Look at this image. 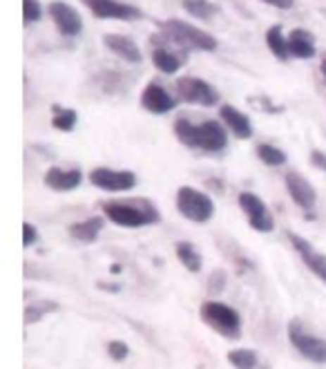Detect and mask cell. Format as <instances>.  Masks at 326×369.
Returning a JSON list of instances; mask_svg holds the SVG:
<instances>
[{
    "label": "cell",
    "mask_w": 326,
    "mask_h": 369,
    "mask_svg": "<svg viewBox=\"0 0 326 369\" xmlns=\"http://www.w3.org/2000/svg\"><path fill=\"white\" fill-rule=\"evenodd\" d=\"M175 135L184 146L201 148L206 152H219L224 150L228 143L226 128L219 126L217 121H203L199 126H194L186 121V119H179L175 123Z\"/></svg>",
    "instance_id": "6da1fadb"
},
{
    "label": "cell",
    "mask_w": 326,
    "mask_h": 369,
    "mask_svg": "<svg viewBox=\"0 0 326 369\" xmlns=\"http://www.w3.org/2000/svg\"><path fill=\"white\" fill-rule=\"evenodd\" d=\"M103 213L110 222L125 229H139L159 222V213L150 202H108L103 204Z\"/></svg>",
    "instance_id": "7a4b0ae2"
},
{
    "label": "cell",
    "mask_w": 326,
    "mask_h": 369,
    "mask_svg": "<svg viewBox=\"0 0 326 369\" xmlns=\"http://www.w3.org/2000/svg\"><path fill=\"white\" fill-rule=\"evenodd\" d=\"M159 30L163 32V41H170L179 47L186 49H201V52H215L217 41L215 36H211L203 30H197L194 25H188L184 20H165L159 25Z\"/></svg>",
    "instance_id": "3957f363"
},
{
    "label": "cell",
    "mask_w": 326,
    "mask_h": 369,
    "mask_svg": "<svg viewBox=\"0 0 326 369\" xmlns=\"http://www.w3.org/2000/svg\"><path fill=\"white\" fill-rule=\"evenodd\" d=\"M201 320L215 329L217 334H221L224 338H232L237 340L242 336V318L239 313L234 311L232 307L224 305L219 300H208L201 305Z\"/></svg>",
    "instance_id": "277c9868"
},
{
    "label": "cell",
    "mask_w": 326,
    "mask_h": 369,
    "mask_svg": "<svg viewBox=\"0 0 326 369\" xmlns=\"http://www.w3.org/2000/svg\"><path fill=\"white\" fill-rule=\"evenodd\" d=\"M177 210L186 219L203 224L215 215V204L206 193L192 186H181L177 190Z\"/></svg>",
    "instance_id": "5b68a950"
},
{
    "label": "cell",
    "mask_w": 326,
    "mask_h": 369,
    "mask_svg": "<svg viewBox=\"0 0 326 369\" xmlns=\"http://www.w3.org/2000/svg\"><path fill=\"white\" fill-rule=\"evenodd\" d=\"M289 340L306 361L318 363V365L326 363V340L313 336L299 320L289 322Z\"/></svg>",
    "instance_id": "8992f818"
},
{
    "label": "cell",
    "mask_w": 326,
    "mask_h": 369,
    "mask_svg": "<svg viewBox=\"0 0 326 369\" xmlns=\"http://www.w3.org/2000/svg\"><path fill=\"white\" fill-rule=\"evenodd\" d=\"M89 181L101 190L121 193V190H132L137 186V175L130 173V170L94 168L92 173H89Z\"/></svg>",
    "instance_id": "52a82bcc"
},
{
    "label": "cell",
    "mask_w": 326,
    "mask_h": 369,
    "mask_svg": "<svg viewBox=\"0 0 326 369\" xmlns=\"http://www.w3.org/2000/svg\"><path fill=\"white\" fill-rule=\"evenodd\" d=\"M239 206L244 210V215L249 217L251 226L259 233H270L275 229V219H272L268 206L259 200L255 193H242L239 195Z\"/></svg>",
    "instance_id": "ba28073f"
},
{
    "label": "cell",
    "mask_w": 326,
    "mask_h": 369,
    "mask_svg": "<svg viewBox=\"0 0 326 369\" xmlns=\"http://www.w3.org/2000/svg\"><path fill=\"white\" fill-rule=\"evenodd\" d=\"M177 95H179L181 101L199 103V105H215L219 101L217 90L211 83H206V81H201V78H194V76L179 78Z\"/></svg>",
    "instance_id": "9c48e42d"
},
{
    "label": "cell",
    "mask_w": 326,
    "mask_h": 369,
    "mask_svg": "<svg viewBox=\"0 0 326 369\" xmlns=\"http://www.w3.org/2000/svg\"><path fill=\"white\" fill-rule=\"evenodd\" d=\"M289 240H291L295 251L299 253V258H302V262L308 267V271L315 275L318 280H322L326 284V255L315 251L313 244L308 240H304L302 235H297V233H289Z\"/></svg>",
    "instance_id": "30bf717a"
},
{
    "label": "cell",
    "mask_w": 326,
    "mask_h": 369,
    "mask_svg": "<svg viewBox=\"0 0 326 369\" xmlns=\"http://www.w3.org/2000/svg\"><path fill=\"white\" fill-rule=\"evenodd\" d=\"M96 18H116V20H134L141 18V11L132 5H123L119 0H83Z\"/></svg>",
    "instance_id": "8fae6325"
},
{
    "label": "cell",
    "mask_w": 326,
    "mask_h": 369,
    "mask_svg": "<svg viewBox=\"0 0 326 369\" xmlns=\"http://www.w3.org/2000/svg\"><path fill=\"white\" fill-rule=\"evenodd\" d=\"M49 16H51V20H54V25L63 36H76V34H81V30H83L81 14H78L74 7L61 3V0H54V3L49 5Z\"/></svg>",
    "instance_id": "7c38bea8"
},
{
    "label": "cell",
    "mask_w": 326,
    "mask_h": 369,
    "mask_svg": "<svg viewBox=\"0 0 326 369\" xmlns=\"http://www.w3.org/2000/svg\"><path fill=\"white\" fill-rule=\"evenodd\" d=\"M286 190H289L291 200L304 210H311L315 208V202H318V193L315 188L311 186V181L304 179L302 175L297 173H286Z\"/></svg>",
    "instance_id": "4fadbf2b"
},
{
    "label": "cell",
    "mask_w": 326,
    "mask_h": 369,
    "mask_svg": "<svg viewBox=\"0 0 326 369\" xmlns=\"http://www.w3.org/2000/svg\"><path fill=\"white\" fill-rule=\"evenodd\" d=\"M175 103L177 101L170 95H168V92L161 85H156V83L146 85V90H143V95H141V105L148 112H152V114H165V112H170L175 108Z\"/></svg>",
    "instance_id": "5bb4252c"
},
{
    "label": "cell",
    "mask_w": 326,
    "mask_h": 369,
    "mask_svg": "<svg viewBox=\"0 0 326 369\" xmlns=\"http://www.w3.org/2000/svg\"><path fill=\"white\" fill-rule=\"evenodd\" d=\"M83 175L81 170H61V168H49L45 173V186L51 190H58V193H68L74 190L78 183H81Z\"/></svg>",
    "instance_id": "9a60e30c"
},
{
    "label": "cell",
    "mask_w": 326,
    "mask_h": 369,
    "mask_svg": "<svg viewBox=\"0 0 326 369\" xmlns=\"http://www.w3.org/2000/svg\"><path fill=\"white\" fill-rule=\"evenodd\" d=\"M103 45L108 49H112L116 56H121L130 63H139L141 61V49L139 45L132 41V38L121 36V34H106L103 36Z\"/></svg>",
    "instance_id": "2e32d148"
},
{
    "label": "cell",
    "mask_w": 326,
    "mask_h": 369,
    "mask_svg": "<svg viewBox=\"0 0 326 369\" xmlns=\"http://www.w3.org/2000/svg\"><path fill=\"white\" fill-rule=\"evenodd\" d=\"M221 119H224V123L232 130V135H237L239 139H249L253 135L251 119L244 112H239L237 108H232V105H224V108H221Z\"/></svg>",
    "instance_id": "e0dca14e"
},
{
    "label": "cell",
    "mask_w": 326,
    "mask_h": 369,
    "mask_svg": "<svg viewBox=\"0 0 326 369\" xmlns=\"http://www.w3.org/2000/svg\"><path fill=\"white\" fill-rule=\"evenodd\" d=\"M289 52L295 59H313L315 56V41L304 30H293L289 34Z\"/></svg>",
    "instance_id": "ac0fdd59"
},
{
    "label": "cell",
    "mask_w": 326,
    "mask_h": 369,
    "mask_svg": "<svg viewBox=\"0 0 326 369\" xmlns=\"http://www.w3.org/2000/svg\"><path fill=\"white\" fill-rule=\"evenodd\" d=\"M103 224H106V222H103V217H89V219H83V222L72 224V226H70L68 231H70V235L74 237V240L89 244V242H94L96 237L101 235Z\"/></svg>",
    "instance_id": "d6986e66"
},
{
    "label": "cell",
    "mask_w": 326,
    "mask_h": 369,
    "mask_svg": "<svg viewBox=\"0 0 326 369\" xmlns=\"http://www.w3.org/2000/svg\"><path fill=\"white\" fill-rule=\"evenodd\" d=\"M266 45L270 47V52L275 54L280 61H286L291 56V52H289V38L284 36L282 28L280 25H275V28H270L266 32Z\"/></svg>",
    "instance_id": "ffe728a7"
},
{
    "label": "cell",
    "mask_w": 326,
    "mask_h": 369,
    "mask_svg": "<svg viewBox=\"0 0 326 369\" xmlns=\"http://www.w3.org/2000/svg\"><path fill=\"white\" fill-rule=\"evenodd\" d=\"M177 258H179V262L184 265L190 273H199L201 271V255H199V251L194 248L190 242H177Z\"/></svg>",
    "instance_id": "44dd1931"
},
{
    "label": "cell",
    "mask_w": 326,
    "mask_h": 369,
    "mask_svg": "<svg viewBox=\"0 0 326 369\" xmlns=\"http://www.w3.org/2000/svg\"><path fill=\"white\" fill-rule=\"evenodd\" d=\"M228 363L234 369H257L259 358H257V351L253 349H232L228 351Z\"/></svg>",
    "instance_id": "7402d4cb"
},
{
    "label": "cell",
    "mask_w": 326,
    "mask_h": 369,
    "mask_svg": "<svg viewBox=\"0 0 326 369\" xmlns=\"http://www.w3.org/2000/svg\"><path fill=\"white\" fill-rule=\"evenodd\" d=\"M152 63H154V68L161 70L163 74H175L179 70V65H181V61L168 49H154L152 52Z\"/></svg>",
    "instance_id": "603a6c76"
},
{
    "label": "cell",
    "mask_w": 326,
    "mask_h": 369,
    "mask_svg": "<svg viewBox=\"0 0 326 369\" xmlns=\"http://www.w3.org/2000/svg\"><path fill=\"white\" fill-rule=\"evenodd\" d=\"M181 5H184V9L190 16L201 18V20H211V16L217 11L211 0H184Z\"/></svg>",
    "instance_id": "cb8c5ba5"
},
{
    "label": "cell",
    "mask_w": 326,
    "mask_h": 369,
    "mask_svg": "<svg viewBox=\"0 0 326 369\" xmlns=\"http://www.w3.org/2000/svg\"><path fill=\"white\" fill-rule=\"evenodd\" d=\"M58 305L56 302H49V300H38L36 305H27V309H25V322L32 325V322H38L43 318V315L56 311Z\"/></svg>",
    "instance_id": "d4e9b609"
},
{
    "label": "cell",
    "mask_w": 326,
    "mask_h": 369,
    "mask_svg": "<svg viewBox=\"0 0 326 369\" xmlns=\"http://www.w3.org/2000/svg\"><path fill=\"white\" fill-rule=\"evenodd\" d=\"M51 126L56 130H63V133H70L76 126V112L68 110V108H54V116H51Z\"/></svg>",
    "instance_id": "484cf974"
},
{
    "label": "cell",
    "mask_w": 326,
    "mask_h": 369,
    "mask_svg": "<svg viewBox=\"0 0 326 369\" xmlns=\"http://www.w3.org/2000/svg\"><path fill=\"white\" fill-rule=\"evenodd\" d=\"M257 157L266 166H282V164H286V155L280 148L270 146V143H262V146H257Z\"/></svg>",
    "instance_id": "4316f807"
},
{
    "label": "cell",
    "mask_w": 326,
    "mask_h": 369,
    "mask_svg": "<svg viewBox=\"0 0 326 369\" xmlns=\"http://www.w3.org/2000/svg\"><path fill=\"white\" fill-rule=\"evenodd\" d=\"M226 284H228V273L224 269L213 271L211 280H208V296H211V298L221 296V291L226 289Z\"/></svg>",
    "instance_id": "83f0119b"
},
{
    "label": "cell",
    "mask_w": 326,
    "mask_h": 369,
    "mask_svg": "<svg viewBox=\"0 0 326 369\" xmlns=\"http://www.w3.org/2000/svg\"><path fill=\"white\" fill-rule=\"evenodd\" d=\"M43 16V9L38 0H23V18L25 23H34V20H41Z\"/></svg>",
    "instance_id": "f1b7e54d"
},
{
    "label": "cell",
    "mask_w": 326,
    "mask_h": 369,
    "mask_svg": "<svg viewBox=\"0 0 326 369\" xmlns=\"http://www.w3.org/2000/svg\"><path fill=\"white\" fill-rule=\"evenodd\" d=\"M108 353H110V358H112V361L121 363V361L127 358L130 347L125 345L123 340H112V342H108Z\"/></svg>",
    "instance_id": "f546056e"
},
{
    "label": "cell",
    "mask_w": 326,
    "mask_h": 369,
    "mask_svg": "<svg viewBox=\"0 0 326 369\" xmlns=\"http://www.w3.org/2000/svg\"><path fill=\"white\" fill-rule=\"evenodd\" d=\"M36 240H38L36 226H32L30 222H25V224H23V246H32Z\"/></svg>",
    "instance_id": "4dcf8cb0"
},
{
    "label": "cell",
    "mask_w": 326,
    "mask_h": 369,
    "mask_svg": "<svg viewBox=\"0 0 326 369\" xmlns=\"http://www.w3.org/2000/svg\"><path fill=\"white\" fill-rule=\"evenodd\" d=\"M311 162H313V166H315V168H320V170H324V173H326V155L322 150H313L311 152Z\"/></svg>",
    "instance_id": "1f68e13d"
},
{
    "label": "cell",
    "mask_w": 326,
    "mask_h": 369,
    "mask_svg": "<svg viewBox=\"0 0 326 369\" xmlns=\"http://www.w3.org/2000/svg\"><path fill=\"white\" fill-rule=\"evenodd\" d=\"M262 3H266L270 7H277V9H291L295 0H262Z\"/></svg>",
    "instance_id": "d6a6232c"
},
{
    "label": "cell",
    "mask_w": 326,
    "mask_h": 369,
    "mask_svg": "<svg viewBox=\"0 0 326 369\" xmlns=\"http://www.w3.org/2000/svg\"><path fill=\"white\" fill-rule=\"evenodd\" d=\"M99 289H108V291H119V286H116V284H103V282H99Z\"/></svg>",
    "instance_id": "836d02e7"
},
{
    "label": "cell",
    "mask_w": 326,
    "mask_h": 369,
    "mask_svg": "<svg viewBox=\"0 0 326 369\" xmlns=\"http://www.w3.org/2000/svg\"><path fill=\"white\" fill-rule=\"evenodd\" d=\"M322 74H324V78H326V56H324V61H322Z\"/></svg>",
    "instance_id": "e575fe53"
}]
</instances>
